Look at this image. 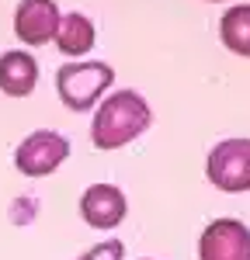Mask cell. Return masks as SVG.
<instances>
[{"label": "cell", "mask_w": 250, "mask_h": 260, "mask_svg": "<svg viewBox=\"0 0 250 260\" xmlns=\"http://www.w3.org/2000/svg\"><path fill=\"white\" fill-rule=\"evenodd\" d=\"M56 45L63 56H83L94 49V24L83 14H66L59 18V31H56Z\"/></svg>", "instance_id": "9c48e42d"}, {"label": "cell", "mask_w": 250, "mask_h": 260, "mask_svg": "<svg viewBox=\"0 0 250 260\" xmlns=\"http://www.w3.org/2000/svg\"><path fill=\"white\" fill-rule=\"evenodd\" d=\"M125 194L115 184H90L80 198V215L94 229H111L125 219Z\"/></svg>", "instance_id": "8992f818"}, {"label": "cell", "mask_w": 250, "mask_h": 260, "mask_svg": "<svg viewBox=\"0 0 250 260\" xmlns=\"http://www.w3.org/2000/svg\"><path fill=\"white\" fill-rule=\"evenodd\" d=\"M219 31H223V42H226L229 52H236V56H250V7H247V4L229 7L226 14H223Z\"/></svg>", "instance_id": "30bf717a"}, {"label": "cell", "mask_w": 250, "mask_h": 260, "mask_svg": "<svg viewBox=\"0 0 250 260\" xmlns=\"http://www.w3.org/2000/svg\"><path fill=\"white\" fill-rule=\"evenodd\" d=\"M111 66L108 62H70L56 73L59 101L70 111H87L94 108V101L111 87Z\"/></svg>", "instance_id": "7a4b0ae2"}, {"label": "cell", "mask_w": 250, "mask_h": 260, "mask_svg": "<svg viewBox=\"0 0 250 260\" xmlns=\"http://www.w3.org/2000/svg\"><path fill=\"white\" fill-rule=\"evenodd\" d=\"M153 121V111L136 90H118L104 101L94 115V125H90V136H94V146L98 149H118L125 142H132L139 132L149 128Z\"/></svg>", "instance_id": "6da1fadb"}, {"label": "cell", "mask_w": 250, "mask_h": 260, "mask_svg": "<svg viewBox=\"0 0 250 260\" xmlns=\"http://www.w3.org/2000/svg\"><path fill=\"white\" fill-rule=\"evenodd\" d=\"M39 62L32 52H4L0 56V90L11 98H24L35 90Z\"/></svg>", "instance_id": "ba28073f"}, {"label": "cell", "mask_w": 250, "mask_h": 260, "mask_svg": "<svg viewBox=\"0 0 250 260\" xmlns=\"http://www.w3.org/2000/svg\"><path fill=\"white\" fill-rule=\"evenodd\" d=\"M202 260H250V229L240 219H215L198 243Z\"/></svg>", "instance_id": "5b68a950"}, {"label": "cell", "mask_w": 250, "mask_h": 260, "mask_svg": "<svg viewBox=\"0 0 250 260\" xmlns=\"http://www.w3.org/2000/svg\"><path fill=\"white\" fill-rule=\"evenodd\" d=\"M208 180L219 191H250V139H226L208 153Z\"/></svg>", "instance_id": "3957f363"}, {"label": "cell", "mask_w": 250, "mask_h": 260, "mask_svg": "<svg viewBox=\"0 0 250 260\" xmlns=\"http://www.w3.org/2000/svg\"><path fill=\"white\" fill-rule=\"evenodd\" d=\"M66 156H70V142L63 139L59 132L42 128V132H32V136L18 146L14 163H18L21 174H28V177H45V174H52Z\"/></svg>", "instance_id": "277c9868"}, {"label": "cell", "mask_w": 250, "mask_h": 260, "mask_svg": "<svg viewBox=\"0 0 250 260\" xmlns=\"http://www.w3.org/2000/svg\"><path fill=\"white\" fill-rule=\"evenodd\" d=\"M125 246L118 240H108V243H98V246H90L87 253H80V260H122Z\"/></svg>", "instance_id": "8fae6325"}, {"label": "cell", "mask_w": 250, "mask_h": 260, "mask_svg": "<svg viewBox=\"0 0 250 260\" xmlns=\"http://www.w3.org/2000/svg\"><path fill=\"white\" fill-rule=\"evenodd\" d=\"M14 28L18 39L28 45H42V42L56 39L59 31V11L52 0H21L18 14H14Z\"/></svg>", "instance_id": "52a82bcc"}]
</instances>
